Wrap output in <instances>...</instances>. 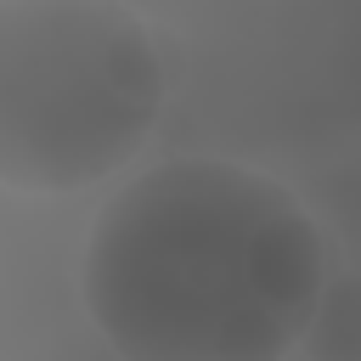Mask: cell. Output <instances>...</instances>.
Wrapping results in <instances>:
<instances>
[{
	"label": "cell",
	"mask_w": 361,
	"mask_h": 361,
	"mask_svg": "<svg viewBox=\"0 0 361 361\" xmlns=\"http://www.w3.org/2000/svg\"><path fill=\"white\" fill-rule=\"evenodd\" d=\"M327 276V237L282 180L169 158L96 214L79 299L118 361H288Z\"/></svg>",
	"instance_id": "1"
},
{
	"label": "cell",
	"mask_w": 361,
	"mask_h": 361,
	"mask_svg": "<svg viewBox=\"0 0 361 361\" xmlns=\"http://www.w3.org/2000/svg\"><path fill=\"white\" fill-rule=\"evenodd\" d=\"M169 73L124 0H0V186L68 197L152 135Z\"/></svg>",
	"instance_id": "2"
},
{
	"label": "cell",
	"mask_w": 361,
	"mask_h": 361,
	"mask_svg": "<svg viewBox=\"0 0 361 361\" xmlns=\"http://www.w3.org/2000/svg\"><path fill=\"white\" fill-rule=\"evenodd\" d=\"M305 350H316V361H355L361 355V322H355V288L350 276H327L316 310H310V327L299 338Z\"/></svg>",
	"instance_id": "3"
}]
</instances>
